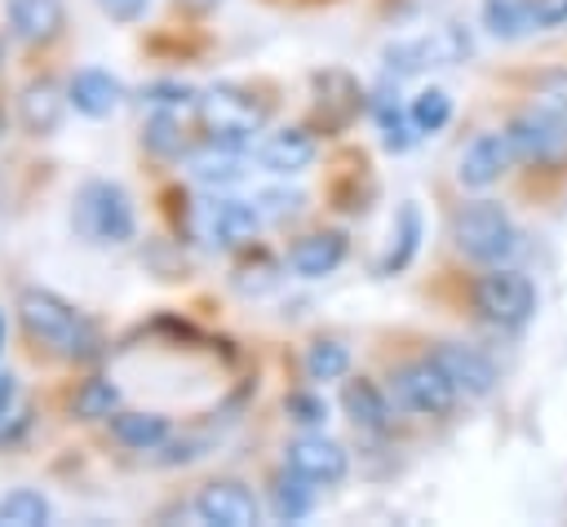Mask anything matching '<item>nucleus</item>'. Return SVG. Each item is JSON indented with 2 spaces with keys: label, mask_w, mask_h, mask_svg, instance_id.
<instances>
[{
  "label": "nucleus",
  "mask_w": 567,
  "mask_h": 527,
  "mask_svg": "<svg viewBox=\"0 0 567 527\" xmlns=\"http://www.w3.org/2000/svg\"><path fill=\"white\" fill-rule=\"evenodd\" d=\"M115 385L111 381H89L84 390H80V399H75V407L84 412V416H111V407H115Z\"/></svg>",
  "instance_id": "c756f323"
},
{
  "label": "nucleus",
  "mask_w": 567,
  "mask_h": 527,
  "mask_svg": "<svg viewBox=\"0 0 567 527\" xmlns=\"http://www.w3.org/2000/svg\"><path fill=\"white\" fill-rule=\"evenodd\" d=\"M394 399H399L408 412H416V416H447V412L456 407L461 390L447 381V372H443V368L434 363V354H430V359L403 363V368L394 372Z\"/></svg>",
  "instance_id": "39448f33"
},
{
  "label": "nucleus",
  "mask_w": 567,
  "mask_h": 527,
  "mask_svg": "<svg viewBox=\"0 0 567 527\" xmlns=\"http://www.w3.org/2000/svg\"><path fill=\"white\" fill-rule=\"evenodd\" d=\"M416 244H421V213H416V204H403V208H399V230H394V244H390V252H385V261H381V275L403 270V266L412 261Z\"/></svg>",
  "instance_id": "393cba45"
},
{
  "label": "nucleus",
  "mask_w": 567,
  "mask_h": 527,
  "mask_svg": "<svg viewBox=\"0 0 567 527\" xmlns=\"http://www.w3.org/2000/svg\"><path fill=\"white\" fill-rule=\"evenodd\" d=\"M266 204H270L275 217H284V213H297V208H301V195H297V190H270Z\"/></svg>",
  "instance_id": "f704fd0d"
},
{
  "label": "nucleus",
  "mask_w": 567,
  "mask_h": 527,
  "mask_svg": "<svg viewBox=\"0 0 567 527\" xmlns=\"http://www.w3.org/2000/svg\"><path fill=\"white\" fill-rule=\"evenodd\" d=\"M474 306L483 319L501 323V328H523L536 310V288L527 275L509 270V266H492L478 283H474Z\"/></svg>",
  "instance_id": "20e7f679"
},
{
  "label": "nucleus",
  "mask_w": 567,
  "mask_h": 527,
  "mask_svg": "<svg viewBox=\"0 0 567 527\" xmlns=\"http://www.w3.org/2000/svg\"><path fill=\"white\" fill-rule=\"evenodd\" d=\"M536 106L549 111V115H558V120H567V75H549L536 89Z\"/></svg>",
  "instance_id": "7c9ffc66"
},
{
  "label": "nucleus",
  "mask_w": 567,
  "mask_h": 527,
  "mask_svg": "<svg viewBox=\"0 0 567 527\" xmlns=\"http://www.w3.org/2000/svg\"><path fill=\"white\" fill-rule=\"evenodd\" d=\"M509 159H514L509 133H478V137L465 142V151L456 159V177H461V186L483 190V186H492L509 168Z\"/></svg>",
  "instance_id": "f8f14e48"
},
{
  "label": "nucleus",
  "mask_w": 567,
  "mask_h": 527,
  "mask_svg": "<svg viewBox=\"0 0 567 527\" xmlns=\"http://www.w3.org/2000/svg\"><path fill=\"white\" fill-rule=\"evenodd\" d=\"M9 22L22 40H49L62 27V0H9Z\"/></svg>",
  "instance_id": "a211bd4d"
},
{
  "label": "nucleus",
  "mask_w": 567,
  "mask_h": 527,
  "mask_svg": "<svg viewBox=\"0 0 567 527\" xmlns=\"http://www.w3.org/2000/svg\"><path fill=\"white\" fill-rule=\"evenodd\" d=\"M13 394H18L13 376H9V372H0V421H4V416H9V407H13Z\"/></svg>",
  "instance_id": "c9c22d12"
},
{
  "label": "nucleus",
  "mask_w": 567,
  "mask_h": 527,
  "mask_svg": "<svg viewBox=\"0 0 567 527\" xmlns=\"http://www.w3.org/2000/svg\"><path fill=\"white\" fill-rule=\"evenodd\" d=\"M195 518L213 523V527H252L261 518V505H257V496L244 483L221 478V483H208L195 496Z\"/></svg>",
  "instance_id": "1a4fd4ad"
},
{
  "label": "nucleus",
  "mask_w": 567,
  "mask_h": 527,
  "mask_svg": "<svg viewBox=\"0 0 567 527\" xmlns=\"http://www.w3.org/2000/svg\"><path fill=\"white\" fill-rule=\"evenodd\" d=\"M53 518L49 500L31 487H13L4 500H0V527H44Z\"/></svg>",
  "instance_id": "5701e85b"
},
{
  "label": "nucleus",
  "mask_w": 567,
  "mask_h": 527,
  "mask_svg": "<svg viewBox=\"0 0 567 527\" xmlns=\"http://www.w3.org/2000/svg\"><path fill=\"white\" fill-rule=\"evenodd\" d=\"M346 412H350L354 425H363V430H385V425H390V399H385L372 381H350V385H346Z\"/></svg>",
  "instance_id": "aec40b11"
},
{
  "label": "nucleus",
  "mask_w": 567,
  "mask_h": 527,
  "mask_svg": "<svg viewBox=\"0 0 567 527\" xmlns=\"http://www.w3.org/2000/svg\"><path fill=\"white\" fill-rule=\"evenodd\" d=\"M0 345H4V314H0Z\"/></svg>",
  "instance_id": "e433bc0d"
},
{
  "label": "nucleus",
  "mask_w": 567,
  "mask_h": 527,
  "mask_svg": "<svg viewBox=\"0 0 567 527\" xmlns=\"http://www.w3.org/2000/svg\"><path fill=\"white\" fill-rule=\"evenodd\" d=\"M310 505H315V483L301 478V474H292V469H288V478H279L275 492H270V509H275L279 523H297V518H306Z\"/></svg>",
  "instance_id": "4be33fe9"
},
{
  "label": "nucleus",
  "mask_w": 567,
  "mask_h": 527,
  "mask_svg": "<svg viewBox=\"0 0 567 527\" xmlns=\"http://www.w3.org/2000/svg\"><path fill=\"white\" fill-rule=\"evenodd\" d=\"M408 115H412L416 133H439V128L452 120V97H447L443 89H421V93L412 97Z\"/></svg>",
  "instance_id": "bb28decb"
},
{
  "label": "nucleus",
  "mask_w": 567,
  "mask_h": 527,
  "mask_svg": "<svg viewBox=\"0 0 567 527\" xmlns=\"http://www.w3.org/2000/svg\"><path fill=\"white\" fill-rule=\"evenodd\" d=\"M315 159V137L306 128H279L270 133L261 146H257V164L266 173H279V177H292V173H306Z\"/></svg>",
  "instance_id": "2eb2a0df"
},
{
  "label": "nucleus",
  "mask_w": 567,
  "mask_h": 527,
  "mask_svg": "<svg viewBox=\"0 0 567 527\" xmlns=\"http://www.w3.org/2000/svg\"><path fill=\"white\" fill-rule=\"evenodd\" d=\"M199 111L208 120V142H217V146L244 151L261 124V106L252 97H244L239 89H213L208 97H199Z\"/></svg>",
  "instance_id": "423d86ee"
},
{
  "label": "nucleus",
  "mask_w": 567,
  "mask_h": 527,
  "mask_svg": "<svg viewBox=\"0 0 567 527\" xmlns=\"http://www.w3.org/2000/svg\"><path fill=\"white\" fill-rule=\"evenodd\" d=\"M75 230L97 244V248H111V244H128L133 230H137V217H133V199L120 182H84L75 190V213H71Z\"/></svg>",
  "instance_id": "f03ea898"
},
{
  "label": "nucleus",
  "mask_w": 567,
  "mask_h": 527,
  "mask_svg": "<svg viewBox=\"0 0 567 527\" xmlns=\"http://www.w3.org/2000/svg\"><path fill=\"white\" fill-rule=\"evenodd\" d=\"M284 465H288L292 474L310 478L315 487H332V483H341V478H346L350 456H346V447H341L337 438H323V434H301V438H292V443H288Z\"/></svg>",
  "instance_id": "0eeeda50"
},
{
  "label": "nucleus",
  "mask_w": 567,
  "mask_h": 527,
  "mask_svg": "<svg viewBox=\"0 0 567 527\" xmlns=\"http://www.w3.org/2000/svg\"><path fill=\"white\" fill-rule=\"evenodd\" d=\"M111 434L128 452H155V447L168 443V416H159V412H115Z\"/></svg>",
  "instance_id": "f3484780"
},
{
  "label": "nucleus",
  "mask_w": 567,
  "mask_h": 527,
  "mask_svg": "<svg viewBox=\"0 0 567 527\" xmlns=\"http://www.w3.org/2000/svg\"><path fill=\"white\" fill-rule=\"evenodd\" d=\"M22 120H27V128L31 133H53L58 128V120H62V97H58V89L44 80V84H31L27 93H22Z\"/></svg>",
  "instance_id": "b1692460"
},
{
  "label": "nucleus",
  "mask_w": 567,
  "mask_h": 527,
  "mask_svg": "<svg viewBox=\"0 0 567 527\" xmlns=\"http://www.w3.org/2000/svg\"><path fill=\"white\" fill-rule=\"evenodd\" d=\"M120 97H124V84H120L115 75L97 71V66L75 71L71 84H66V102H71L80 115H89V120H106V115L120 106Z\"/></svg>",
  "instance_id": "4468645a"
},
{
  "label": "nucleus",
  "mask_w": 567,
  "mask_h": 527,
  "mask_svg": "<svg viewBox=\"0 0 567 527\" xmlns=\"http://www.w3.org/2000/svg\"><path fill=\"white\" fill-rule=\"evenodd\" d=\"M452 239L465 257L487 261V266H505L518 252V226L509 221V213L492 199H474L465 208H456L452 217Z\"/></svg>",
  "instance_id": "7ed1b4c3"
},
{
  "label": "nucleus",
  "mask_w": 567,
  "mask_h": 527,
  "mask_svg": "<svg viewBox=\"0 0 567 527\" xmlns=\"http://www.w3.org/2000/svg\"><path fill=\"white\" fill-rule=\"evenodd\" d=\"M0 133H4V120H0Z\"/></svg>",
  "instance_id": "4c0bfd02"
},
{
  "label": "nucleus",
  "mask_w": 567,
  "mask_h": 527,
  "mask_svg": "<svg viewBox=\"0 0 567 527\" xmlns=\"http://www.w3.org/2000/svg\"><path fill=\"white\" fill-rule=\"evenodd\" d=\"M434 363L447 372V381H452L465 399H483V394H492V385H496V363H492L487 354H478L474 345L443 341V345L434 350Z\"/></svg>",
  "instance_id": "ddd939ff"
},
{
  "label": "nucleus",
  "mask_w": 567,
  "mask_h": 527,
  "mask_svg": "<svg viewBox=\"0 0 567 527\" xmlns=\"http://www.w3.org/2000/svg\"><path fill=\"white\" fill-rule=\"evenodd\" d=\"M341 257H346V239L341 235H306V239H297L292 248H288V266L301 275V279H323V275H332L337 266H341Z\"/></svg>",
  "instance_id": "dca6fc26"
},
{
  "label": "nucleus",
  "mask_w": 567,
  "mask_h": 527,
  "mask_svg": "<svg viewBox=\"0 0 567 527\" xmlns=\"http://www.w3.org/2000/svg\"><path fill=\"white\" fill-rule=\"evenodd\" d=\"M350 372V350L341 341H315L306 350V381H337Z\"/></svg>",
  "instance_id": "a878e982"
},
{
  "label": "nucleus",
  "mask_w": 567,
  "mask_h": 527,
  "mask_svg": "<svg viewBox=\"0 0 567 527\" xmlns=\"http://www.w3.org/2000/svg\"><path fill=\"white\" fill-rule=\"evenodd\" d=\"M377 120H381V133H385V146H390V151H408V146H412V133H408V128H416V124H412V115L403 120V111L390 106L385 93L377 97Z\"/></svg>",
  "instance_id": "c85d7f7f"
},
{
  "label": "nucleus",
  "mask_w": 567,
  "mask_h": 527,
  "mask_svg": "<svg viewBox=\"0 0 567 527\" xmlns=\"http://www.w3.org/2000/svg\"><path fill=\"white\" fill-rule=\"evenodd\" d=\"M483 27L496 40H518L532 27V0H483Z\"/></svg>",
  "instance_id": "6ab92c4d"
},
{
  "label": "nucleus",
  "mask_w": 567,
  "mask_h": 527,
  "mask_svg": "<svg viewBox=\"0 0 567 527\" xmlns=\"http://www.w3.org/2000/svg\"><path fill=\"white\" fill-rule=\"evenodd\" d=\"M505 133H509V146H514L518 159H554L567 146V120H558L540 106L523 111Z\"/></svg>",
  "instance_id": "9b49d317"
},
{
  "label": "nucleus",
  "mask_w": 567,
  "mask_h": 527,
  "mask_svg": "<svg viewBox=\"0 0 567 527\" xmlns=\"http://www.w3.org/2000/svg\"><path fill=\"white\" fill-rule=\"evenodd\" d=\"M142 142L155 151V155H182V120H177V111H155L151 120H146V133H142Z\"/></svg>",
  "instance_id": "cd10ccee"
},
{
  "label": "nucleus",
  "mask_w": 567,
  "mask_h": 527,
  "mask_svg": "<svg viewBox=\"0 0 567 527\" xmlns=\"http://www.w3.org/2000/svg\"><path fill=\"white\" fill-rule=\"evenodd\" d=\"M288 412H292V421H301V425H323L328 403H323L319 394H292V399H288Z\"/></svg>",
  "instance_id": "2f4dec72"
},
{
  "label": "nucleus",
  "mask_w": 567,
  "mask_h": 527,
  "mask_svg": "<svg viewBox=\"0 0 567 527\" xmlns=\"http://www.w3.org/2000/svg\"><path fill=\"white\" fill-rule=\"evenodd\" d=\"M461 53H470V40H465L461 31H452V27H443V31H434V35L399 40L385 58H390V71H394V75H412V71H421V66H447V62H456Z\"/></svg>",
  "instance_id": "9d476101"
},
{
  "label": "nucleus",
  "mask_w": 567,
  "mask_h": 527,
  "mask_svg": "<svg viewBox=\"0 0 567 527\" xmlns=\"http://www.w3.org/2000/svg\"><path fill=\"white\" fill-rule=\"evenodd\" d=\"M532 27L536 31L567 27V0H532Z\"/></svg>",
  "instance_id": "473e14b6"
},
{
  "label": "nucleus",
  "mask_w": 567,
  "mask_h": 527,
  "mask_svg": "<svg viewBox=\"0 0 567 527\" xmlns=\"http://www.w3.org/2000/svg\"><path fill=\"white\" fill-rule=\"evenodd\" d=\"M97 4H102V13L115 18V22H137L151 0H97Z\"/></svg>",
  "instance_id": "72a5a7b5"
},
{
  "label": "nucleus",
  "mask_w": 567,
  "mask_h": 527,
  "mask_svg": "<svg viewBox=\"0 0 567 527\" xmlns=\"http://www.w3.org/2000/svg\"><path fill=\"white\" fill-rule=\"evenodd\" d=\"M199 230L217 248L248 244L261 230V204H248V199H208L204 213H199Z\"/></svg>",
  "instance_id": "6e6552de"
},
{
  "label": "nucleus",
  "mask_w": 567,
  "mask_h": 527,
  "mask_svg": "<svg viewBox=\"0 0 567 527\" xmlns=\"http://www.w3.org/2000/svg\"><path fill=\"white\" fill-rule=\"evenodd\" d=\"M190 168H195L199 182L226 186V182L244 177V151H239V146H217V142H208V146L190 159Z\"/></svg>",
  "instance_id": "412c9836"
},
{
  "label": "nucleus",
  "mask_w": 567,
  "mask_h": 527,
  "mask_svg": "<svg viewBox=\"0 0 567 527\" xmlns=\"http://www.w3.org/2000/svg\"><path fill=\"white\" fill-rule=\"evenodd\" d=\"M18 314H22L27 332L35 341H44L53 354L75 359V354H89V345H93L89 319L71 301H62L58 292H49V288H22L18 292Z\"/></svg>",
  "instance_id": "f257e3e1"
}]
</instances>
